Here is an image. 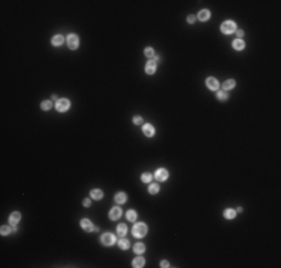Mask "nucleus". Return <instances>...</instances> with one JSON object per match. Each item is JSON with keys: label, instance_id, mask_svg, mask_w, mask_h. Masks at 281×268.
I'll return each instance as SVG.
<instances>
[{"label": "nucleus", "instance_id": "nucleus-1", "mask_svg": "<svg viewBox=\"0 0 281 268\" xmlns=\"http://www.w3.org/2000/svg\"><path fill=\"white\" fill-rule=\"evenodd\" d=\"M132 234H133L136 238L144 237V235L147 234V225H145V224H142V222L135 224V227H133V230H132Z\"/></svg>", "mask_w": 281, "mask_h": 268}, {"label": "nucleus", "instance_id": "nucleus-2", "mask_svg": "<svg viewBox=\"0 0 281 268\" xmlns=\"http://www.w3.org/2000/svg\"><path fill=\"white\" fill-rule=\"evenodd\" d=\"M236 30V24L233 23V21H224L223 24H221V32L224 33V35H230V33H233Z\"/></svg>", "mask_w": 281, "mask_h": 268}, {"label": "nucleus", "instance_id": "nucleus-3", "mask_svg": "<svg viewBox=\"0 0 281 268\" xmlns=\"http://www.w3.org/2000/svg\"><path fill=\"white\" fill-rule=\"evenodd\" d=\"M69 107H70V101L67 98H60L55 103V109L58 112H66V110H69Z\"/></svg>", "mask_w": 281, "mask_h": 268}, {"label": "nucleus", "instance_id": "nucleus-4", "mask_svg": "<svg viewBox=\"0 0 281 268\" xmlns=\"http://www.w3.org/2000/svg\"><path fill=\"white\" fill-rule=\"evenodd\" d=\"M67 46L70 49H76L80 46V39H78L76 35H69V38H67Z\"/></svg>", "mask_w": 281, "mask_h": 268}, {"label": "nucleus", "instance_id": "nucleus-5", "mask_svg": "<svg viewBox=\"0 0 281 268\" xmlns=\"http://www.w3.org/2000/svg\"><path fill=\"white\" fill-rule=\"evenodd\" d=\"M154 177H156V180H159V182H164V180L169 177V173H167V170H164V168H159V170L156 171Z\"/></svg>", "mask_w": 281, "mask_h": 268}, {"label": "nucleus", "instance_id": "nucleus-6", "mask_svg": "<svg viewBox=\"0 0 281 268\" xmlns=\"http://www.w3.org/2000/svg\"><path fill=\"white\" fill-rule=\"evenodd\" d=\"M100 240H102V243L103 244H106V246H112L114 243H115V237L112 235V234H103L102 237H100Z\"/></svg>", "mask_w": 281, "mask_h": 268}, {"label": "nucleus", "instance_id": "nucleus-7", "mask_svg": "<svg viewBox=\"0 0 281 268\" xmlns=\"http://www.w3.org/2000/svg\"><path fill=\"white\" fill-rule=\"evenodd\" d=\"M156 69H157V63L156 61H148L147 63V66H145V72H147V75H154L156 73Z\"/></svg>", "mask_w": 281, "mask_h": 268}, {"label": "nucleus", "instance_id": "nucleus-8", "mask_svg": "<svg viewBox=\"0 0 281 268\" xmlns=\"http://www.w3.org/2000/svg\"><path fill=\"white\" fill-rule=\"evenodd\" d=\"M206 86H208L209 89L215 91V89H218V80H217L215 77H208V79H206Z\"/></svg>", "mask_w": 281, "mask_h": 268}, {"label": "nucleus", "instance_id": "nucleus-9", "mask_svg": "<svg viewBox=\"0 0 281 268\" xmlns=\"http://www.w3.org/2000/svg\"><path fill=\"white\" fill-rule=\"evenodd\" d=\"M120 216H121V209L120 207H114V209H111V212H109V219L117 221V219H120Z\"/></svg>", "mask_w": 281, "mask_h": 268}, {"label": "nucleus", "instance_id": "nucleus-10", "mask_svg": "<svg viewBox=\"0 0 281 268\" xmlns=\"http://www.w3.org/2000/svg\"><path fill=\"white\" fill-rule=\"evenodd\" d=\"M154 133H156V130H154V127H153L151 124H145V125H144V134H145L147 137H153Z\"/></svg>", "mask_w": 281, "mask_h": 268}, {"label": "nucleus", "instance_id": "nucleus-11", "mask_svg": "<svg viewBox=\"0 0 281 268\" xmlns=\"http://www.w3.org/2000/svg\"><path fill=\"white\" fill-rule=\"evenodd\" d=\"M20 221H21V213H18V212H14V213L11 215V218H9V222H11L12 227H15Z\"/></svg>", "mask_w": 281, "mask_h": 268}, {"label": "nucleus", "instance_id": "nucleus-12", "mask_svg": "<svg viewBox=\"0 0 281 268\" xmlns=\"http://www.w3.org/2000/svg\"><path fill=\"white\" fill-rule=\"evenodd\" d=\"M81 227H82V230L87 231V232H90V231L94 230V227H93V224L88 221V219H82L81 221Z\"/></svg>", "mask_w": 281, "mask_h": 268}, {"label": "nucleus", "instance_id": "nucleus-13", "mask_svg": "<svg viewBox=\"0 0 281 268\" xmlns=\"http://www.w3.org/2000/svg\"><path fill=\"white\" fill-rule=\"evenodd\" d=\"M132 265H133L135 268H142L144 265H145V259H144L142 256H138V258H135V259H133Z\"/></svg>", "mask_w": 281, "mask_h": 268}, {"label": "nucleus", "instance_id": "nucleus-14", "mask_svg": "<svg viewBox=\"0 0 281 268\" xmlns=\"http://www.w3.org/2000/svg\"><path fill=\"white\" fill-rule=\"evenodd\" d=\"M232 46H233L236 51H242V49L245 48V43H244V40H242V39H236V40H233Z\"/></svg>", "mask_w": 281, "mask_h": 268}, {"label": "nucleus", "instance_id": "nucleus-15", "mask_svg": "<svg viewBox=\"0 0 281 268\" xmlns=\"http://www.w3.org/2000/svg\"><path fill=\"white\" fill-rule=\"evenodd\" d=\"M209 15H211V14H209L208 9H202L201 12L198 14V18H199L201 21H206V20H209Z\"/></svg>", "mask_w": 281, "mask_h": 268}, {"label": "nucleus", "instance_id": "nucleus-16", "mask_svg": "<svg viewBox=\"0 0 281 268\" xmlns=\"http://www.w3.org/2000/svg\"><path fill=\"white\" fill-rule=\"evenodd\" d=\"M223 215H224L226 219H233V218H236V210H233V209H226Z\"/></svg>", "mask_w": 281, "mask_h": 268}, {"label": "nucleus", "instance_id": "nucleus-17", "mask_svg": "<svg viewBox=\"0 0 281 268\" xmlns=\"http://www.w3.org/2000/svg\"><path fill=\"white\" fill-rule=\"evenodd\" d=\"M90 195H91L93 200H102L103 198V192L100 191V189H93V191L90 192Z\"/></svg>", "mask_w": 281, "mask_h": 268}, {"label": "nucleus", "instance_id": "nucleus-18", "mask_svg": "<svg viewBox=\"0 0 281 268\" xmlns=\"http://www.w3.org/2000/svg\"><path fill=\"white\" fill-rule=\"evenodd\" d=\"M51 42H52V45H54V46H60V45L64 42V38H63L61 35H55V36L52 38V40H51Z\"/></svg>", "mask_w": 281, "mask_h": 268}, {"label": "nucleus", "instance_id": "nucleus-19", "mask_svg": "<svg viewBox=\"0 0 281 268\" xmlns=\"http://www.w3.org/2000/svg\"><path fill=\"white\" fill-rule=\"evenodd\" d=\"M126 200H127V197H126L124 192H118V194L115 195V203H117V204H123V203H126Z\"/></svg>", "mask_w": 281, "mask_h": 268}, {"label": "nucleus", "instance_id": "nucleus-20", "mask_svg": "<svg viewBox=\"0 0 281 268\" xmlns=\"http://www.w3.org/2000/svg\"><path fill=\"white\" fill-rule=\"evenodd\" d=\"M235 86V80L233 79H229V80H224L223 83V91H227V89H232Z\"/></svg>", "mask_w": 281, "mask_h": 268}, {"label": "nucleus", "instance_id": "nucleus-21", "mask_svg": "<svg viewBox=\"0 0 281 268\" xmlns=\"http://www.w3.org/2000/svg\"><path fill=\"white\" fill-rule=\"evenodd\" d=\"M133 250H135V253L141 255V253H144V252H145V246H144L142 243H138V244H135Z\"/></svg>", "mask_w": 281, "mask_h": 268}, {"label": "nucleus", "instance_id": "nucleus-22", "mask_svg": "<svg viewBox=\"0 0 281 268\" xmlns=\"http://www.w3.org/2000/svg\"><path fill=\"white\" fill-rule=\"evenodd\" d=\"M117 234H118V235H121V237H123V235H126V234H127V227H126L124 224H120V225L117 227Z\"/></svg>", "mask_w": 281, "mask_h": 268}, {"label": "nucleus", "instance_id": "nucleus-23", "mask_svg": "<svg viewBox=\"0 0 281 268\" xmlns=\"http://www.w3.org/2000/svg\"><path fill=\"white\" fill-rule=\"evenodd\" d=\"M118 246H120V249L126 250V249H129L130 243H129V240H126V238H121V240H118Z\"/></svg>", "mask_w": 281, "mask_h": 268}, {"label": "nucleus", "instance_id": "nucleus-24", "mask_svg": "<svg viewBox=\"0 0 281 268\" xmlns=\"http://www.w3.org/2000/svg\"><path fill=\"white\" fill-rule=\"evenodd\" d=\"M217 98H218V100H221V101H226L229 97H227L226 91H218V92H217Z\"/></svg>", "mask_w": 281, "mask_h": 268}, {"label": "nucleus", "instance_id": "nucleus-25", "mask_svg": "<svg viewBox=\"0 0 281 268\" xmlns=\"http://www.w3.org/2000/svg\"><path fill=\"white\" fill-rule=\"evenodd\" d=\"M40 107H42V110H49V109L52 107V103H51L49 100H46V101H42Z\"/></svg>", "mask_w": 281, "mask_h": 268}, {"label": "nucleus", "instance_id": "nucleus-26", "mask_svg": "<svg viewBox=\"0 0 281 268\" xmlns=\"http://www.w3.org/2000/svg\"><path fill=\"white\" fill-rule=\"evenodd\" d=\"M126 216H127V219H129L130 222H133V221H136V212H135V210H129Z\"/></svg>", "mask_w": 281, "mask_h": 268}, {"label": "nucleus", "instance_id": "nucleus-27", "mask_svg": "<svg viewBox=\"0 0 281 268\" xmlns=\"http://www.w3.org/2000/svg\"><path fill=\"white\" fill-rule=\"evenodd\" d=\"M148 191H150V194H157L159 192V185L157 183H151L148 186Z\"/></svg>", "mask_w": 281, "mask_h": 268}, {"label": "nucleus", "instance_id": "nucleus-28", "mask_svg": "<svg viewBox=\"0 0 281 268\" xmlns=\"http://www.w3.org/2000/svg\"><path fill=\"white\" fill-rule=\"evenodd\" d=\"M145 55H147L148 58H153V57H154V49H153L151 46L145 48Z\"/></svg>", "mask_w": 281, "mask_h": 268}, {"label": "nucleus", "instance_id": "nucleus-29", "mask_svg": "<svg viewBox=\"0 0 281 268\" xmlns=\"http://www.w3.org/2000/svg\"><path fill=\"white\" fill-rule=\"evenodd\" d=\"M9 231H12V228H9V227H6V225H3V227L0 228L2 235H8V234H9Z\"/></svg>", "mask_w": 281, "mask_h": 268}, {"label": "nucleus", "instance_id": "nucleus-30", "mask_svg": "<svg viewBox=\"0 0 281 268\" xmlns=\"http://www.w3.org/2000/svg\"><path fill=\"white\" fill-rule=\"evenodd\" d=\"M151 179H153V176L150 173H144L142 174V182H151Z\"/></svg>", "mask_w": 281, "mask_h": 268}, {"label": "nucleus", "instance_id": "nucleus-31", "mask_svg": "<svg viewBox=\"0 0 281 268\" xmlns=\"http://www.w3.org/2000/svg\"><path fill=\"white\" fill-rule=\"evenodd\" d=\"M133 122H135L136 125H141L144 121H142V118H141V116H135V118H133Z\"/></svg>", "mask_w": 281, "mask_h": 268}, {"label": "nucleus", "instance_id": "nucleus-32", "mask_svg": "<svg viewBox=\"0 0 281 268\" xmlns=\"http://www.w3.org/2000/svg\"><path fill=\"white\" fill-rule=\"evenodd\" d=\"M187 21H189L190 24H193V23L196 21V17H195V15H189V17H187Z\"/></svg>", "mask_w": 281, "mask_h": 268}, {"label": "nucleus", "instance_id": "nucleus-33", "mask_svg": "<svg viewBox=\"0 0 281 268\" xmlns=\"http://www.w3.org/2000/svg\"><path fill=\"white\" fill-rule=\"evenodd\" d=\"M160 267L167 268V267H169V262H167V261H161V262H160Z\"/></svg>", "mask_w": 281, "mask_h": 268}, {"label": "nucleus", "instance_id": "nucleus-34", "mask_svg": "<svg viewBox=\"0 0 281 268\" xmlns=\"http://www.w3.org/2000/svg\"><path fill=\"white\" fill-rule=\"evenodd\" d=\"M90 203H91V201H90L88 198H85V200H84V206H85V207H90Z\"/></svg>", "mask_w": 281, "mask_h": 268}, {"label": "nucleus", "instance_id": "nucleus-35", "mask_svg": "<svg viewBox=\"0 0 281 268\" xmlns=\"http://www.w3.org/2000/svg\"><path fill=\"white\" fill-rule=\"evenodd\" d=\"M242 36H244V32H242V30H238V38L241 39Z\"/></svg>", "mask_w": 281, "mask_h": 268}]
</instances>
